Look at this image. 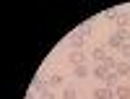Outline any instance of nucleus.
Instances as JSON below:
<instances>
[{
	"instance_id": "7ed1b4c3",
	"label": "nucleus",
	"mask_w": 130,
	"mask_h": 99,
	"mask_svg": "<svg viewBox=\"0 0 130 99\" xmlns=\"http://www.w3.org/2000/svg\"><path fill=\"white\" fill-rule=\"evenodd\" d=\"M115 73L120 76V78H122V76H130V60H120L117 68H115Z\"/></svg>"
},
{
	"instance_id": "f03ea898",
	"label": "nucleus",
	"mask_w": 130,
	"mask_h": 99,
	"mask_svg": "<svg viewBox=\"0 0 130 99\" xmlns=\"http://www.w3.org/2000/svg\"><path fill=\"white\" fill-rule=\"evenodd\" d=\"M68 63H70V65H83V63H86V55H83L81 50H73V52L68 55Z\"/></svg>"
},
{
	"instance_id": "4468645a",
	"label": "nucleus",
	"mask_w": 130,
	"mask_h": 99,
	"mask_svg": "<svg viewBox=\"0 0 130 99\" xmlns=\"http://www.w3.org/2000/svg\"><path fill=\"white\" fill-rule=\"evenodd\" d=\"M102 65H107V70H115V68H117V60H115V58H109V55H107V60H104Z\"/></svg>"
},
{
	"instance_id": "1a4fd4ad",
	"label": "nucleus",
	"mask_w": 130,
	"mask_h": 99,
	"mask_svg": "<svg viewBox=\"0 0 130 99\" xmlns=\"http://www.w3.org/2000/svg\"><path fill=\"white\" fill-rule=\"evenodd\" d=\"M115 96H120V99H130V86H117V89H115Z\"/></svg>"
},
{
	"instance_id": "20e7f679",
	"label": "nucleus",
	"mask_w": 130,
	"mask_h": 99,
	"mask_svg": "<svg viewBox=\"0 0 130 99\" xmlns=\"http://www.w3.org/2000/svg\"><path fill=\"white\" fill-rule=\"evenodd\" d=\"M117 83H120V76H117L115 70H109V73H107V78H104V86H107V89H112V86H117Z\"/></svg>"
},
{
	"instance_id": "f257e3e1",
	"label": "nucleus",
	"mask_w": 130,
	"mask_h": 99,
	"mask_svg": "<svg viewBox=\"0 0 130 99\" xmlns=\"http://www.w3.org/2000/svg\"><path fill=\"white\" fill-rule=\"evenodd\" d=\"M115 89H107V86H96L94 89V99H112Z\"/></svg>"
},
{
	"instance_id": "2eb2a0df",
	"label": "nucleus",
	"mask_w": 130,
	"mask_h": 99,
	"mask_svg": "<svg viewBox=\"0 0 130 99\" xmlns=\"http://www.w3.org/2000/svg\"><path fill=\"white\" fill-rule=\"evenodd\" d=\"M39 99H57V96H55L52 89H44V91H39Z\"/></svg>"
},
{
	"instance_id": "f8f14e48",
	"label": "nucleus",
	"mask_w": 130,
	"mask_h": 99,
	"mask_svg": "<svg viewBox=\"0 0 130 99\" xmlns=\"http://www.w3.org/2000/svg\"><path fill=\"white\" fill-rule=\"evenodd\" d=\"M62 99H78V94H75L73 86H65V89H62Z\"/></svg>"
},
{
	"instance_id": "9d476101",
	"label": "nucleus",
	"mask_w": 130,
	"mask_h": 99,
	"mask_svg": "<svg viewBox=\"0 0 130 99\" xmlns=\"http://www.w3.org/2000/svg\"><path fill=\"white\" fill-rule=\"evenodd\" d=\"M107 73H109V70H107V65H102V63L94 68V76H96V78H102V81L107 78Z\"/></svg>"
},
{
	"instance_id": "9b49d317",
	"label": "nucleus",
	"mask_w": 130,
	"mask_h": 99,
	"mask_svg": "<svg viewBox=\"0 0 130 99\" xmlns=\"http://www.w3.org/2000/svg\"><path fill=\"white\" fill-rule=\"evenodd\" d=\"M75 34H78L81 39H83V37H91V26H89V24H81L78 29H75Z\"/></svg>"
},
{
	"instance_id": "423d86ee",
	"label": "nucleus",
	"mask_w": 130,
	"mask_h": 99,
	"mask_svg": "<svg viewBox=\"0 0 130 99\" xmlns=\"http://www.w3.org/2000/svg\"><path fill=\"white\" fill-rule=\"evenodd\" d=\"M91 58H94L96 63H104V60H107V47H94Z\"/></svg>"
},
{
	"instance_id": "39448f33",
	"label": "nucleus",
	"mask_w": 130,
	"mask_h": 99,
	"mask_svg": "<svg viewBox=\"0 0 130 99\" xmlns=\"http://www.w3.org/2000/svg\"><path fill=\"white\" fill-rule=\"evenodd\" d=\"M122 45H125V42L117 37V34H112L109 39H107V45H104V47H107V50H117V47H122Z\"/></svg>"
},
{
	"instance_id": "6e6552de",
	"label": "nucleus",
	"mask_w": 130,
	"mask_h": 99,
	"mask_svg": "<svg viewBox=\"0 0 130 99\" xmlns=\"http://www.w3.org/2000/svg\"><path fill=\"white\" fill-rule=\"evenodd\" d=\"M52 86H62V76L60 73H55V76L47 78V89H52Z\"/></svg>"
},
{
	"instance_id": "f3484780",
	"label": "nucleus",
	"mask_w": 130,
	"mask_h": 99,
	"mask_svg": "<svg viewBox=\"0 0 130 99\" xmlns=\"http://www.w3.org/2000/svg\"><path fill=\"white\" fill-rule=\"evenodd\" d=\"M107 18H109V21H117V18H120V13H117V10H107Z\"/></svg>"
},
{
	"instance_id": "0eeeda50",
	"label": "nucleus",
	"mask_w": 130,
	"mask_h": 99,
	"mask_svg": "<svg viewBox=\"0 0 130 99\" xmlns=\"http://www.w3.org/2000/svg\"><path fill=\"white\" fill-rule=\"evenodd\" d=\"M73 76H75V78H86V76H89V65H75Z\"/></svg>"
},
{
	"instance_id": "a211bd4d",
	"label": "nucleus",
	"mask_w": 130,
	"mask_h": 99,
	"mask_svg": "<svg viewBox=\"0 0 130 99\" xmlns=\"http://www.w3.org/2000/svg\"><path fill=\"white\" fill-rule=\"evenodd\" d=\"M127 42H130V37H127Z\"/></svg>"
},
{
	"instance_id": "ddd939ff",
	"label": "nucleus",
	"mask_w": 130,
	"mask_h": 99,
	"mask_svg": "<svg viewBox=\"0 0 130 99\" xmlns=\"http://www.w3.org/2000/svg\"><path fill=\"white\" fill-rule=\"evenodd\" d=\"M117 26H120V29H127V26H130V18H127L125 13H120V18H117Z\"/></svg>"
},
{
	"instance_id": "dca6fc26",
	"label": "nucleus",
	"mask_w": 130,
	"mask_h": 99,
	"mask_svg": "<svg viewBox=\"0 0 130 99\" xmlns=\"http://www.w3.org/2000/svg\"><path fill=\"white\" fill-rule=\"evenodd\" d=\"M120 50H122V58H125V60H130V42H125Z\"/></svg>"
}]
</instances>
